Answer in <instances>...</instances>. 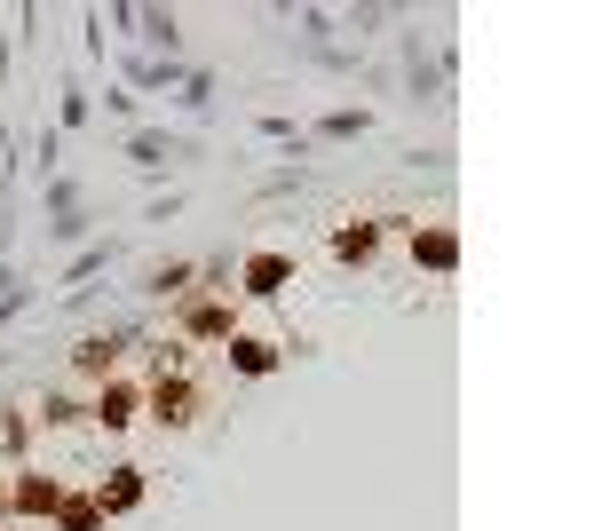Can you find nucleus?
<instances>
[{
  "label": "nucleus",
  "mask_w": 594,
  "mask_h": 531,
  "mask_svg": "<svg viewBox=\"0 0 594 531\" xmlns=\"http://www.w3.org/2000/svg\"><path fill=\"white\" fill-rule=\"evenodd\" d=\"M246 278H254V294H270V286H278V278H286V262H278V254H262V262H254V270H246Z\"/></svg>",
  "instance_id": "f257e3e1"
}]
</instances>
